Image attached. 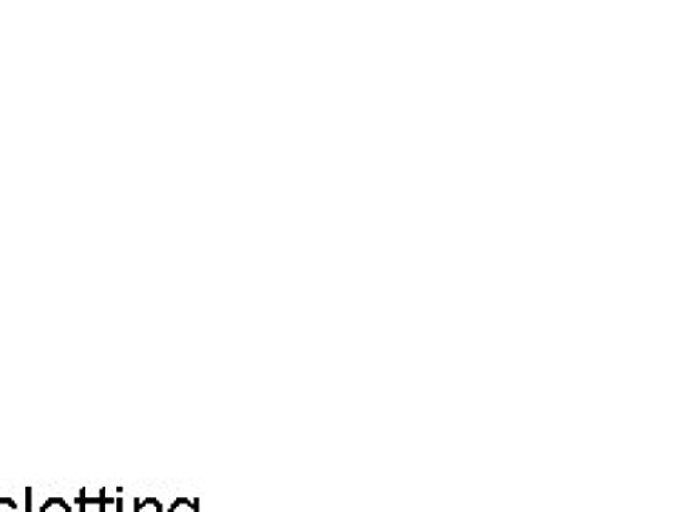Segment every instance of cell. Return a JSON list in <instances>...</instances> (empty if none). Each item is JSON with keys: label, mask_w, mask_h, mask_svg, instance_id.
<instances>
[{"label": "cell", "mask_w": 683, "mask_h": 512, "mask_svg": "<svg viewBox=\"0 0 683 512\" xmlns=\"http://www.w3.org/2000/svg\"><path fill=\"white\" fill-rule=\"evenodd\" d=\"M0 512H15V504L9 498H0Z\"/></svg>", "instance_id": "obj_2"}, {"label": "cell", "mask_w": 683, "mask_h": 512, "mask_svg": "<svg viewBox=\"0 0 683 512\" xmlns=\"http://www.w3.org/2000/svg\"><path fill=\"white\" fill-rule=\"evenodd\" d=\"M40 512H69V507H65V501H60V498H52V501L43 504Z\"/></svg>", "instance_id": "obj_1"}]
</instances>
